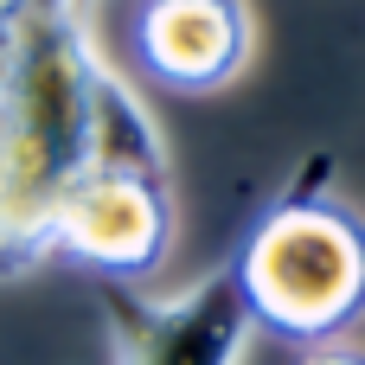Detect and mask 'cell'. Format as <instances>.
<instances>
[{
  "instance_id": "1",
  "label": "cell",
  "mask_w": 365,
  "mask_h": 365,
  "mask_svg": "<svg viewBox=\"0 0 365 365\" xmlns=\"http://www.w3.org/2000/svg\"><path fill=\"white\" fill-rule=\"evenodd\" d=\"M83 173L167 180V148L135 90L96 58L83 0H26L0 122V282L58 257V212Z\"/></svg>"
},
{
  "instance_id": "2",
  "label": "cell",
  "mask_w": 365,
  "mask_h": 365,
  "mask_svg": "<svg viewBox=\"0 0 365 365\" xmlns=\"http://www.w3.org/2000/svg\"><path fill=\"white\" fill-rule=\"evenodd\" d=\"M327 180L334 154H314L231 257L250 327L289 346H327L365 314V218L327 192Z\"/></svg>"
},
{
  "instance_id": "3",
  "label": "cell",
  "mask_w": 365,
  "mask_h": 365,
  "mask_svg": "<svg viewBox=\"0 0 365 365\" xmlns=\"http://www.w3.org/2000/svg\"><path fill=\"white\" fill-rule=\"evenodd\" d=\"M96 302L115 340V365H237L250 340V308L231 263L173 302H154L135 282H96Z\"/></svg>"
},
{
  "instance_id": "4",
  "label": "cell",
  "mask_w": 365,
  "mask_h": 365,
  "mask_svg": "<svg viewBox=\"0 0 365 365\" xmlns=\"http://www.w3.org/2000/svg\"><path fill=\"white\" fill-rule=\"evenodd\" d=\"M173 244L167 180L83 173L58 212V257L83 263L96 282H148Z\"/></svg>"
},
{
  "instance_id": "5",
  "label": "cell",
  "mask_w": 365,
  "mask_h": 365,
  "mask_svg": "<svg viewBox=\"0 0 365 365\" xmlns=\"http://www.w3.org/2000/svg\"><path fill=\"white\" fill-rule=\"evenodd\" d=\"M250 6L244 0H148L135 13V51L167 90H218L250 58Z\"/></svg>"
},
{
  "instance_id": "6",
  "label": "cell",
  "mask_w": 365,
  "mask_h": 365,
  "mask_svg": "<svg viewBox=\"0 0 365 365\" xmlns=\"http://www.w3.org/2000/svg\"><path fill=\"white\" fill-rule=\"evenodd\" d=\"M295 365H365V353L340 346V340H327V346H302V359H295Z\"/></svg>"
},
{
  "instance_id": "7",
  "label": "cell",
  "mask_w": 365,
  "mask_h": 365,
  "mask_svg": "<svg viewBox=\"0 0 365 365\" xmlns=\"http://www.w3.org/2000/svg\"><path fill=\"white\" fill-rule=\"evenodd\" d=\"M6 83H13V26L0 32V122H6Z\"/></svg>"
},
{
  "instance_id": "8",
  "label": "cell",
  "mask_w": 365,
  "mask_h": 365,
  "mask_svg": "<svg viewBox=\"0 0 365 365\" xmlns=\"http://www.w3.org/2000/svg\"><path fill=\"white\" fill-rule=\"evenodd\" d=\"M19 13H26V0H0V32H6V26L19 19Z\"/></svg>"
},
{
  "instance_id": "9",
  "label": "cell",
  "mask_w": 365,
  "mask_h": 365,
  "mask_svg": "<svg viewBox=\"0 0 365 365\" xmlns=\"http://www.w3.org/2000/svg\"><path fill=\"white\" fill-rule=\"evenodd\" d=\"M83 6H90V0H83Z\"/></svg>"
}]
</instances>
